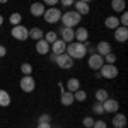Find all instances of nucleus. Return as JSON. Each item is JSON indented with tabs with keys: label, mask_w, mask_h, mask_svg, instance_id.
I'll list each match as a JSON object with an SVG mask.
<instances>
[{
	"label": "nucleus",
	"mask_w": 128,
	"mask_h": 128,
	"mask_svg": "<svg viewBox=\"0 0 128 128\" xmlns=\"http://www.w3.org/2000/svg\"><path fill=\"white\" fill-rule=\"evenodd\" d=\"M5 55H7V48H5L4 44H0V58H4Z\"/></svg>",
	"instance_id": "obj_38"
},
{
	"label": "nucleus",
	"mask_w": 128,
	"mask_h": 128,
	"mask_svg": "<svg viewBox=\"0 0 128 128\" xmlns=\"http://www.w3.org/2000/svg\"><path fill=\"white\" fill-rule=\"evenodd\" d=\"M10 102H12L10 94L5 89H0V106H2V108H7V106H10Z\"/></svg>",
	"instance_id": "obj_21"
},
{
	"label": "nucleus",
	"mask_w": 128,
	"mask_h": 128,
	"mask_svg": "<svg viewBox=\"0 0 128 128\" xmlns=\"http://www.w3.org/2000/svg\"><path fill=\"white\" fill-rule=\"evenodd\" d=\"M20 72H22V75H31L32 74V65L31 63H22L20 65Z\"/></svg>",
	"instance_id": "obj_30"
},
{
	"label": "nucleus",
	"mask_w": 128,
	"mask_h": 128,
	"mask_svg": "<svg viewBox=\"0 0 128 128\" xmlns=\"http://www.w3.org/2000/svg\"><path fill=\"white\" fill-rule=\"evenodd\" d=\"M12 38L17 41H26L29 40V29L24 26V24H17V26H12V31H10Z\"/></svg>",
	"instance_id": "obj_5"
},
{
	"label": "nucleus",
	"mask_w": 128,
	"mask_h": 128,
	"mask_svg": "<svg viewBox=\"0 0 128 128\" xmlns=\"http://www.w3.org/2000/svg\"><path fill=\"white\" fill-rule=\"evenodd\" d=\"M77 89H80V80L77 79V77H72V79H68V82H67V90H70V92H75Z\"/></svg>",
	"instance_id": "obj_24"
},
{
	"label": "nucleus",
	"mask_w": 128,
	"mask_h": 128,
	"mask_svg": "<svg viewBox=\"0 0 128 128\" xmlns=\"http://www.w3.org/2000/svg\"><path fill=\"white\" fill-rule=\"evenodd\" d=\"M19 87H20L22 92H28V94H29V92H32V90L36 89V80L32 79L31 75H24L19 82Z\"/></svg>",
	"instance_id": "obj_7"
},
{
	"label": "nucleus",
	"mask_w": 128,
	"mask_h": 128,
	"mask_svg": "<svg viewBox=\"0 0 128 128\" xmlns=\"http://www.w3.org/2000/svg\"><path fill=\"white\" fill-rule=\"evenodd\" d=\"M92 128H108V125H106V121H104V120H94Z\"/></svg>",
	"instance_id": "obj_34"
},
{
	"label": "nucleus",
	"mask_w": 128,
	"mask_h": 128,
	"mask_svg": "<svg viewBox=\"0 0 128 128\" xmlns=\"http://www.w3.org/2000/svg\"><path fill=\"white\" fill-rule=\"evenodd\" d=\"M99 74H101V79H116L118 77V67L114 65V63H104L101 68L98 70Z\"/></svg>",
	"instance_id": "obj_3"
},
{
	"label": "nucleus",
	"mask_w": 128,
	"mask_h": 128,
	"mask_svg": "<svg viewBox=\"0 0 128 128\" xmlns=\"http://www.w3.org/2000/svg\"><path fill=\"white\" fill-rule=\"evenodd\" d=\"M65 50H67V43L62 41L60 38L55 41V43L50 44V51H51L53 55H62V53H65Z\"/></svg>",
	"instance_id": "obj_12"
},
{
	"label": "nucleus",
	"mask_w": 128,
	"mask_h": 128,
	"mask_svg": "<svg viewBox=\"0 0 128 128\" xmlns=\"http://www.w3.org/2000/svg\"><path fill=\"white\" fill-rule=\"evenodd\" d=\"M43 36H44V32H43L41 28H32V29H29V38L31 40L40 41V40H43Z\"/></svg>",
	"instance_id": "obj_23"
},
{
	"label": "nucleus",
	"mask_w": 128,
	"mask_h": 128,
	"mask_svg": "<svg viewBox=\"0 0 128 128\" xmlns=\"http://www.w3.org/2000/svg\"><path fill=\"white\" fill-rule=\"evenodd\" d=\"M74 99L79 101V102H84V101L87 99V92H86L84 89H77V90L74 92Z\"/></svg>",
	"instance_id": "obj_27"
},
{
	"label": "nucleus",
	"mask_w": 128,
	"mask_h": 128,
	"mask_svg": "<svg viewBox=\"0 0 128 128\" xmlns=\"http://www.w3.org/2000/svg\"><path fill=\"white\" fill-rule=\"evenodd\" d=\"M74 2H75V0H60V4H62L63 7H72Z\"/></svg>",
	"instance_id": "obj_37"
},
{
	"label": "nucleus",
	"mask_w": 128,
	"mask_h": 128,
	"mask_svg": "<svg viewBox=\"0 0 128 128\" xmlns=\"http://www.w3.org/2000/svg\"><path fill=\"white\" fill-rule=\"evenodd\" d=\"M55 63L58 65V68L62 70H70L74 67V60L70 58L67 53H62V55H56V58H55Z\"/></svg>",
	"instance_id": "obj_6"
},
{
	"label": "nucleus",
	"mask_w": 128,
	"mask_h": 128,
	"mask_svg": "<svg viewBox=\"0 0 128 128\" xmlns=\"http://www.w3.org/2000/svg\"><path fill=\"white\" fill-rule=\"evenodd\" d=\"M102 60H104V63H114V62H116V55L111 51V53H108V55H104Z\"/></svg>",
	"instance_id": "obj_32"
},
{
	"label": "nucleus",
	"mask_w": 128,
	"mask_h": 128,
	"mask_svg": "<svg viewBox=\"0 0 128 128\" xmlns=\"http://www.w3.org/2000/svg\"><path fill=\"white\" fill-rule=\"evenodd\" d=\"M80 2H86V4H90L92 0H80Z\"/></svg>",
	"instance_id": "obj_42"
},
{
	"label": "nucleus",
	"mask_w": 128,
	"mask_h": 128,
	"mask_svg": "<svg viewBox=\"0 0 128 128\" xmlns=\"http://www.w3.org/2000/svg\"><path fill=\"white\" fill-rule=\"evenodd\" d=\"M2 24H4V16L0 14V26H2Z\"/></svg>",
	"instance_id": "obj_41"
},
{
	"label": "nucleus",
	"mask_w": 128,
	"mask_h": 128,
	"mask_svg": "<svg viewBox=\"0 0 128 128\" xmlns=\"http://www.w3.org/2000/svg\"><path fill=\"white\" fill-rule=\"evenodd\" d=\"M118 19H120V26H125V28H126V26H128V14H126V10L121 12V16H120Z\"/></svg>",
	"instance_id": "obj_31"
},
{
	"label": "nucleus",
	"mask_w": 128,
	"mask_h": 128,
	"mask_svg": "<svg viewBox=\"0 0 128 128\" xmlns=\"http://www.w3.org/2000/svg\"><path fill=\"white\" fill-rule=\"evenodd\" d=\"M60 102H62V106H72V104L75 102V99H74V92H70V90H62Z\"/></svg>",
	"instance_id": "obj_15"
},
{
	"label": "nucleus",
	"mask_w": 128,
	"mask_h": 128,
	"mask_svg": "<svg viewBox=\"0 0 128 128\" xmlns=\"http://www.w3.org/2000/svg\"><path fill=\"white\" fill-rule=\"evenodd\" d=\"M113 50H111V44H109L108 41H99L98 44H96V53L101 55V56H104V55H108L111 53Z\"/></svg>",
	"instance_id": "obj_16"
},
{
	"label": "nucleus",
	"mask_w": 128,
	"mask_h": 128,
	"mask_svg": "<svg viewBox=\"0 0 128 128\" xmlns=\"http://www.w3.org/2000/svg\"><path fill=\"white\" fill-rule=\"evenodd\" d=\"M36 51H38V55H48L50 53V43H46L44 40L36 41Z\"/></svg>",
	"instance_id": "obj_19"
},
{
	"label": "nucleus",
	"mask_w": 128,
	"mask_h": 128,
	"mask_svg": "<svg viewBox=\"0 0 128 128\" xmlns=\"http://www.w3.org/2000/svg\"><path fill=\"white\" fill-rule=\"evenodd\" d=\"M60 40L65 41L67 44L68 43H72V41H75V29H72V28H63L62 26V29H60Z\"/></svg>",
	"instance_id": "obj_10"
},
{
	"label": "nucleus",
	"mask_w": 128,
	"mask_h": 128,
	"mask_svg": "<svg viewBox=\"0 0 128 128\" xmlns=\"http://www.w3.org/2000/svg\"><path fill=\"white\" fill-rule=\"evenodd\" d=\"M9 22L12 24V26H17V24H22V16H20L19 12H14V14H10Z\"/></svg>",
	"instance_id": "obj_28"
},
{
	"label": "nucleus",
	"mask_w": 128,
	"mask_h": 128,
	"mask_svg": "<svg viewBox=\"0 0 128 128\" xmlns=\"http://www.w3.org/2000/svg\"><path fill=\"white\" fill-rule=\"evenodd\" d=\"M111 125L114 128H125L126 126V116L123 113H114V116L111 120Z\"/></svg>",
	"instance_id": "obj_13"
},
{
	"label": "nucleus",
	"mask_w": 128,
	"mask_h": 128,
	"mask_svg": "<svg viewBox=\"0 0 128 128\" xmlns=\"http://www.w3.org/2000/svg\"><path fill=\"white\" fill-rule=\"evenodd\" d=\"M92 111H94V114H104V108H102V102H99V101H96L94 104H92Z\"/></svg>",
	"instance_id": "obj_29"
},
{
	"label": "nucleus",
	"mask_w": 128,
	"mask_h": 128,
	"mask_svg": "<svg viewBox=\"0 0 128 128\" xmlns=\"http://www.w3.org/2000/svg\"><path fill=\"white\" fill-rule=\"evenodd\" d=\"M38 123H51V116H50L48 113H43L38 118Z\"/></svg>",
	"instance_id": "obj_33"
},
{
	"label": "nucleus",
	"mask_w": 128,
	"mask_h": 128,
	"mask_svg": "<svg viewBox=\"0 0 128 128\" xmlns=\"http://www.w3.org/2000/svg\"><path fill=\"white\" fill-rule=\"evenodd\" d=\"M36 128H51V123H38Z\"/></svg>",
	"instance_id": "obj_39"
},
{
	"label": "nucleus",
	"mask_w": 128,
	"mask_h": 128,
	"mask_svg": "<svg viewBox=\"0 0 128 128\" xmlns=\"http://www.w3.org/2000/svg\"><path fill=\"white\" fill-rule=\"evenodd\" d=\"M114 40L118 41V43H125V41L128 40V28L118 26V28L114 29Z\"/></svg>",
	"instance_id": "obj_14"
},
{
	"label": "nucleus",
	"mask_w": 128,
	"mask_h": 128,
	"mask_svg": "<svg viewBox=\"0 0 128 128\" xmlns=\"http://www.w3.org/2000/svg\"><path fill=\"white\" fill-rule=\"evenodd\" d=\"M87 65H89V68L90 70H96L98 72L102 65H104V60H102V56L101 55H98V53H92L90 56H89V62H87Z\"/></svg>",
	"instance_id": "obj_8"
},
{
	"label": "nucleus",
	"mask_w": 128,
	"mask_h": 128,
	"mask_svg": "<svg viewBox=\"0 0 128 128\" xmlns=\"http://www.w3.org/2000/svg\"><path fill=\"white\" fill-rule=\"evenodd\" d=\"M87 40H89V31L86 28H77V31H75V41L86 43Z\"/></svg>",
	"instance_id": "obj_20"
},
{
	"label": "nucleus",
	"mask_w": 128,
	"mask_h": 128,
	"mask_svg": "<svg viewBox=\"0 0 128 128\" xmlns=\"http://www.w3.org/2000/svg\"><path fill=\"white\" fill-rule=\"evenodd\" d=\"M60 17H62V10L58 7H46L44 14H43V19L46 20L48 24H56V22H60Z\"/></svg>",
	"instance_id": "obj_4"
},
{
	"label": "nucleus",
	"mask_w": 128,
	"mask_h": 128,
	"mask_svg": "<svg viewBox=\"0 0 128 128\" xmlns=\"http://www.w3.org/2000/svg\"><path fill=\"white\" fill-rule=\"evenodd\" d=\"M102 108H104V113H118V109H120V102H118V99H111L108 98L104 102H102Z\"/></svg>",
	"instance_id": "obj_9"
},
{
	"label": "nucleus",
	"mask_w": 128,
	"mask_h": 128,
	"mask_svg": "<svg viewBox=\"0 0 128 128\" xmlns=\"http://www.w3.org/2000/svg\"><path fill=\"white\" fill-rule=\"evenodd\" d=\"M43 40L46 41V43H55V41L58 40V32H55V31H48V32H44V36H43Z\"/></svg>",
	"instance_id": "obj_26"
},
{
	"label": "nucleus",
	"mask_w": 128,
	"mask_h": 128,
	"mask_svg": "<svg viewBox=\"0 0 128 128\" xmlns=\"http://www.w3.org/2000/svg\"><path fill=\"white\" fill-rule=\"evenodd\" d=\"M80 19H82V16H80L79 12H75V10H67V12L62 14L60 22L63 24V28H72V29H74L77 24H80Z\"/></svg>",
	"instance_id": "obj_2"
},
{
	"label": "nucleus",
	"mask_w": 128,
	"mask_h": 128,
	"mask_svg": "<svg viewBox=\"0 0 128 128\" xmlns=\"http://www.w3.org/2000/svg\"><path fill=\"white\" fill-rule=\"evenodd\" d=\"M74 7H75V12H79L80 16H87L89 12H90L89 4H86V2H80V0H75V2H74Z\"/></svg>",
	"instance_id": "obj_17"
},
{
	"label": "nucleus",
	"mask_w": 128,
	"mask_h": 128,
	"mask_svg": "<svg viewBox=\"0 0 128 128\" xmlns=\"http://www.w3.org/2000/svg\"><path fill=\"white\" fill-rule=\"evenodd\" d=\"M65 53H67L72 60H82L86 55H87L84 43H79V41H72V43H68Z\"/></svg>",
	"instance_id": "obj_1"
},
{
	"label": "nucleus",
	"mask_w": 128,
	"mask_h": 128,
	"mask_svg": "<svg viewBox=\"0 0 128 128\" xmlns=\"http://www.w3.org/2000/svg\"><path fill=\"white\" fill-rule=\"evenodd\" d=\"M60 0H43V4H44V7H56V4H58Z\"/></svg>",
	"instance_id": "obj_36"
},
{
	"label": "nucleus",
	"mask_w": 128,
	"mask_h": 128,
	"mask_svg": "<svg viewBox=\"0 0 128 128\" xmlns=\"http://www.w3.org/2000/svg\"><path fill=\"white\" fill-rule=\"evenodd\" d=\"M55 58H56V55H53V53L50 51V60H51V62H55Z\"/></svg>",
	"instance_id": "obj_40"
},
{
	"label": "nucleus",
	"mask_w": 128,
	"mask_h": 128,
	"mask_svg": "<svg viewBox=\"0 0 128 128\" xmlns=\"http://www.w3.org/2000/svg\"><path fill=\"white\" fill-rule=\"evenodd\" d=\"M44 10H46V7H44V4H43V2H32V4H31V7H29L31 16H34V17H43Z\"/></svg>",
	"instance_id": "obj_11"
},
{
	"label": "nucleus",
	"mask_w": 128,
	"mask_h": 128,
	"mask_svg": "<svg viewBox=\"0 0 128 128\" xmlns=\"http://www.w3.org/2000/svg\"><path fill=\"white\" fill-rule=\"evenodd\" d=\"M92 125H94V120L90 118V116H86V118H84V126L86 128H92Z\"/></svg>",
	"instance_id": "obj_35"
},
{
	"label": "nucleus",
	"mask_w": 128,
	"mask_h": 128,
	"mask_svg": "<svg viewBox=\"0 0 128 128\" xmlns=\"http://www.w3.org/2000/svg\"><path fill=\"white\" fill-rule=\"evenodd\" d=\"M104 26H106V29L114 31V29H116V28L120 26L118 16H109V17H106V19H104Z\"/></svg>",
	"instance_id": "obj_18"
},
{
	"label": "nucleus",
	"mask_w": 128,
	"mask_h": 128,
	"mask_svg": "<svg viewBox=\"0 0 128 128\" xmlns=\"http://www.w3.org/2000/svg\"><path fill=\"white\" fill-rule=\"evenodd\" d=\"M7 2H9V0H0V4H7Z\"/></svg>",
	"instance_id": "obj_43"
},
{
	"label": "nucleus",
	"mask_w": 128,
	"mask_h": 128,
	"mask_svg": "<svg viewBox=\"0 0 128 128\" xmlns=\"http://www.w3.org/2000/svg\"><path fill=\"white\" fill-rule=\"evenodd\" d=\"M108 98H109V92L106 90V89H98V90H96V101L104 102Z\"/></svg>",
	"instance_id": "obj_25"
},
{
	"label": "nucleus",
	"mask_w": 128,
	"mask_h": 128,
	"mask_svg": "<svg viewBox=\"0 0 128 128\" xmlns=\"http://www.w3.org/2000/svg\"><path fill=\"white\" fill-rule=\"evenodd\" d=\"M125 7H126V2L125 0H111V9L114 10V12L121 14L125 10Z\"/></svg>",
	"instance_id": "obj_22"
}]
</instances>
